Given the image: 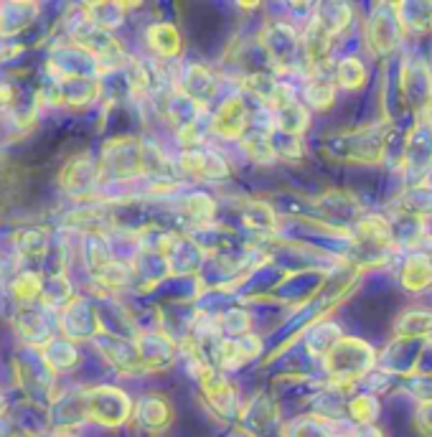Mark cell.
Segmentation results:
<instances>
[{
  "label": "cell",
  "mask_w": 432,
  "mask_h": 437,
  "mask_svg": "<svg viewBox=\"0 0 432 437\" xmlns=\"http://www.w3.org/2000/svg\"><path fill=\"white\" fill-rule=\"evenodd\" d=\"M244 117H247V110L242 99H231L222 107L219 112V117H216V127L222 130L224 135H237L244 125Z\"/></svg>",
  "instance_id": "obj_1"
},
{
  "label": "cell",
  "mask_w": 432,
  "mask_h": 437,
  "mask_svg": "<svg viewBox=\"0 0 432 437\" xmlns=\"http://www.w3.org/2000/svg\"><path fill=\"white\" fill-rule=\"evenodd\" d=\"M335 76L341 79L343 87H349V89H356L364 84L366 79V72H364V64L356 59H346L338 64V69H335Z\"/></svg>",
  "instance_id": "obj_2"
}]
</instances>
